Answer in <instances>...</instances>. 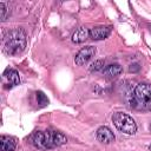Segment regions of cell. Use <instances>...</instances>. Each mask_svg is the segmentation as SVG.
I'll return each instance as SVG.
<instances>
[{
	"mask_svg": "<svg viewBox=\"0 0 151 151\" xmlns=\"http://www.w3.org/2000/svg\"><path fill=\"white\" fill-rule=\"evenodd\" d=\"M67 143V138L59 131H37L32 136V144L40 150L54 149Z\"/></svg>",
	"mask_w": 151,
	"mask_h": 151,
	"instance_id": "obj_1",
	"label": "cell"
},
{
	"mask_svg": "<svg viewBox=\"0 0 151 151\" xmlns=\"http://www.w3.org/2000/svg\"><path fill=\"white\" fill-rule=\"evenodd\" d=\"M5 52L11 55L21 53L26 47V34L22 29L17 28L9 31L4 39Z\"/></svg>",
	"mask_w": 151,
	"mask_h": 151,
	"instance_id": "obj_2",
	"label": "cell"
},
{
	"mask_svg": "<svg viewBox=\"0 0 151 151\" xmlns=\"http://www.w3.org/2000/svg\"><path fill=\"white\" fill-rule=\"evenodd\" d=\"M131 106L138 110L151 109V85L146 83L138 84L132 93Z\"/></svg>",
	"mask_w": 151,
	"mask_h": 151,
	"instance_id": "obj_3",
	"label": "cell"
},
{
	"mask_svg": "<svg viewBox=\"0 0 151 151\" xmlns=\"http://www.w3.org/2000/svg\"><path fill=\"white\" fill-rule=\"evenodd\" d=\"M112 123L123 133L133 134L137 131V125H136L133 118L130 114L125 113V112H116V113H113Z\"/></svg>",
	"mask_w": 151,
	"mask_h": 151,
	"instance_id": "obj_4",
	"label": "cell"
},
{
	"mask_svg": "<svg viewBox=\"0 0 151 151\" xmlns=\"http://www.w3.org/2000/svg\"><path fill=\"white\" fill-rule=\"evenodd\" d=\"M96 52H97L96 47H93V46H86V47L81 48V50L77 53V55H76V58H74V63H76L78 66L85 65L88 60H91V59L96 55Z\"/></svg>",
	"mask_w": 151,
	"mask_h": 151,
	"instance_id": "obj_5",
	"label": "cell"
},
{
	"mask_svg": "<svg viewBox=\"0 0 151 151\" xmlns=\"http://www.w3.org/2000/svg\"><path fill=\"white\" fill-rule=\"evenodd\" d=\"M96 137H97L98 142H100L103 144H111L112 142H114V138H116L114 137V133L107 126H100L97 130Z\"/></svg>",
	"mask_w": 151,
	"mask_h": 151,
	"instance_id": "obj_6",
	"label": "cell"
},
{
	"mask_svg": "<svg viewBox=\"0 0 151 151\" xmlns=\"http://www.w3.org/2000/svg\"><path fill=\"white\" fill-rule=\"evenodd\" d=\"M111 26H97L90 29V38L93 40H103L111 34Z\"/></svg>",
	"mask_w": 151,
	"mask_h": 151,
	"instance_id": "obj_7",
	"label": "cell"
},
{
	"mask_svg": "<svg viewBox=\"0 0 151 151\" xmlns=\"http://www.w3.org/2000/svg\"><path fill=\"white\" fill-rule=\"evenodd\" d=\"M0 146H1V151H14L15 147H17V142H15V139L13 137L1 136Z\"/></svg>",
	"mask_w": 151,
	"mask_h": 151,
	"instance_id": "obj_8",
	"label": "cell"
},
{
	"mask_svg": "<svg viewBox=\"0 0 151 151\" xmlns=\"http://www.w3.org/2000/svg\"><path fill=\"white\" fill-rule=\"evenodd\" d=\"M88 37H90V31H88L86 27L81 26V27H79V28L73 33V35H72V41L76 42V44H80V42H84Z\"/></svg>",
	"mask_w": 151,
	"mask_h": 151,
	"instance_id": "obj_9",
	"label": "cell"
},
{
	"mask_svg": "<svg viewBox=\"0 0 151 151\" xmlns=\"http://www.w3.org/2000/svg\"><path fill=\"white\" fill-rule=\"evenodd\" d=\"M4 78L7 79L8 85H9V88L20 84V76H19V73H18L15 70H13V68L7 70V71L4 73Z\"/></svg>",
	"mask_w": 151,
	"mask_h": 151,
	"instance_id": "obj_10",
	"label": "cell"
},
{
	"mask_svg": "<svg viewBox=\"0 0 151 151\" xmlns=\"http://www.w3.org/2000/svg\"><path fill=\"white\" fill-rule=\"evenodd\" d=\"M104 74L106 77H110V78H113V77H117L122 73L123 68L119 64H111V65H107L104 70Z\"/></svg>",
	"mask_w": 151,
	"mask_h": 151,
	"instance_id": "obj_11",
	"label": "cell"
},
{
	"mask_svg": "<svg viewBox=\"0 0 151 151\" xmlns=\"http://www.w3.org/2000/svg\"><path fill=\"white\" fill-rule=\"evenodd\" d=\"M104 65H105V60L104 59H98L94 63H92L90 65V71L91 72H97L100 70H104Z\"/></svg>",
	"mask_w": 151,
	"mask_h": 151,
	"instance_id": "obj_12",
	"label": "cell"
},
{
	"mask_svg": "<svg viewBox=\"0 0 151 151\" xmlns=\"http://www.w3.org/2000/svg\"><path fill=\"white\" fill-rule=\"evenodd\" d=\"M35 96H37V100H38V104H39L40 106H46V105H48L50 100H48V98L46 97V94H45L42 91H37Z\"/></svg>",
	"mask_w": 151,
	"mask_h": 151,
	"instance_id": "obj_13",
	"label": "cell"
},
{
	"mask_svg": "<svg viewBox=\"0 0 151 151\" xmlns=\"http://www.w3.org/2000/svg\"><path fill=\"white\" fill-rule=\"evenodd\" d=\"M7 12H8V8H7V5L5 2H0V14H1V20H6V17H7Z\"/></svg>",
	"mask_w": 151,
	"mask_h": 151,
	"instance_id": "obj_14",
	"label": "cell"
},
{
	"mask_svg": "<svg viewBox=\"0 0 151 151\" xmlns=\"http://www.w3.org/2000/svg\"><path fill=\"white\" fill-rule=\"evenodd\" d=\"M139 68H140L139 64L134 63V64H131V65H130V67H129V71H130V72H137V71H139Z\"/></svg>",
	"mask_w": 151,
	"mask_h": 151,
	"instance_id": "obj_15",
	"label": "cell"
},
{
	"mask_svg": "<svg viewBox=\"0 0 151 151\" xmlns=\"http://www.w3.org/2000/svg\"><path fill=\"white\" fill-rule=\"evenodd\" d=\"M149 149H150V150H151V145H150V146H149Z\"/></svg>",
	"mask_w": 151,
	"mask_h": 151,
	"instance_id": "obj_16",
	"label": "cell"
},
{
	"mask_svg": "<svg viewBox=\"0 0 151 151\" xmlns=\"http://www.w3.org/2000/svg\"><path fill=\"white\" fill-rule=\"evenodd\" d=\"M150 129H151V126H150Z\"/></svg>",
	"mask_w": 151,
	"mask_h": 151,
	"instance_id": "obj_17",
	"label": "cell"
}]
</instances>
